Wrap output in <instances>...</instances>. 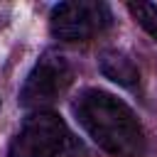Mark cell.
Returning a JSON list of instances; mask_svg holds the SVG:
<instances>
[{"instance_id":"4","label":"cell","mask_w":157,"mask_h":157,"mask_svg":"<svg viewBox=\"0 0 157 157\" xmlns=\"http://www.w3.org/2000/svg\"><path fill=\"white\" fill-rule=\"evenodd\" d=\"M110 25V7L96 0L59 2L49 15V32L59 42H88Z\"/></svg>"},{"instance_id":"1","label":"cell","mask_w":157,"mask_h":157,"mask_svg":"<svg viewBox=\"0 0 157 157\" xmlns=\"http://www.w3.org/2000/svg\"><path fill=\"white\" fill-rule=\"evenodd\" d=\"M83 132L113 157H142L147 140L132 108L103 88H83L71 103Z\"/></svg>"},{"instance_id":"2","label":"cell","mask_w":157,"mask_h":157,"mask_svg":"<svg viewBox=\"0 0 157 157\" xmlns=\"http://www.w3.org/2000/svg\"><path fill=\"white\" fill-rule=\"evenodd\" d=\"M76 137L69 125L52 110L32 113L10 142L7 157H69Z\"/></svg>"},{"instance_id":"3","label":"cell","mask_w":157,"mask_h":157,"mask_svg":"<svg viewBox=\"0 0 157 157\" xmlns=\"http://www.w3.org/2000/svg\"><path fill=\"white\" fill-rule=\"evenodd\" d=\"M71 78H74V69L64 54H59L56 49L42 52L20 88V105L34 113L47 110L66 93Z\"/></svg>"},{"instance_id":"5","label":"cell","mask_w":157,"mask_h":157,"mask_svg":"<svg viewBox=\"0 0 157 157\" xmlns=\"http://www.w3.org/2000/svg\"><path fill=\"white\" fill-rule=\"evenodd\" d=\"M98 66H101V74L105 78H110L113 83H118V86L132 88L140 81L137 64L120 49H103L101 56H98Z\"/></svg>"},{"instance_id":"6","label":"cell","mask_w":157,"mask_h":157,"mask_svg":"<svg viewBox=\"0 0 157 157\" xmlns=\"http://www.w3.org/2000/svg\"><path fill=\"white\" fill-rule=\"evenodd\" d=\"M125 7L132 15V20L152 39H157V2H128Z\"/></svg>"}]
</instances>
